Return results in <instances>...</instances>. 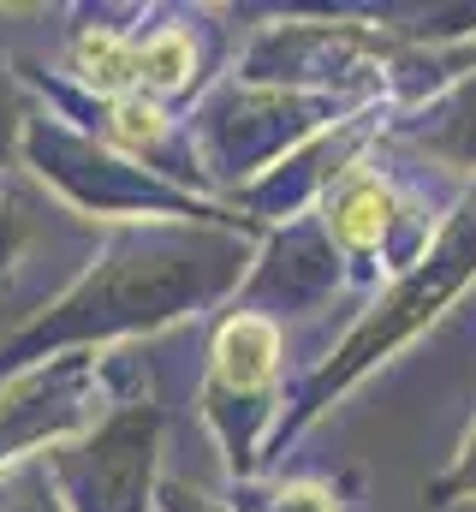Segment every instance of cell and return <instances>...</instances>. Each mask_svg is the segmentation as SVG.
Returning <instances> with one entry per match:
<instances>
[{
	"label": "cell",
	"mask_w": 476,
	"mask_h": 512,
	"mask_svg": "<svg viewBox=\"0 0 476 512\" xmlns=\"http://www.w3.org/2000/svg\"><path fill=\"white\" fill-rule=\"evenodd\" d=\"M179 66H185V42H179V36L155 42V48H149V60H143V72H149L155 84H173V78H179Z\"/></svg>",
	"instance_id": "2"
},
{
	"label": "cell",
	"mask_w": 476,
	"mask_h": 512,
	"mask_svg": "<svg viewBox=\"0 0 476 512\" xmlns=\"http://www.w3.org/2000/svg\"><path fill=\"white\" fill-rule=\"evenodd\" d=\"M381 221H387V197H381V191H363V197H352V203L340 209V233H346L352 245H369V239L381 233Z\"/></svg>",
	"instance_id": "1"
}]
</instances>
